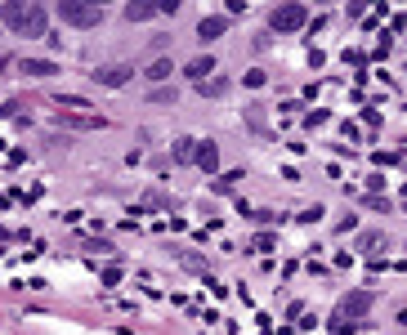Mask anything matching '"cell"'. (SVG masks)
Here are the masks:
<instances>
[{
    "label": "cell",
    "instance_id": "cell-1",
    "mask_svg": "<svg viewBox=\"0 0 407 335\" xmlns=\"http://www.w3.org/2000/svg\"><path fill=\"white\" fill-rule=\"evenodd\" d=\"M59 18H63L68 27H99L103 9L90 5V0H59Z\"/></svg>",
    "mask_w": 407,
    "mask_h": 335
},
{
    "label": "cell",
    "instance_id": "cell-2",
    "mask_svg": "<svg viewBox=\"0 0 407 335\" xmlns=\"http://www.w3.org/2000/svg\"><path fill=\"white\" fill-rule=\"evenodd\" d=\"M309 23V14H305V5H300V0H287V5H278L269 14V27L278 36H287V32H300V27Z\"/></svg>",
    "mask_w": 407,
    "mask_h": 335
},
{
    "label": "cell",
    "instance_id": "cell-3",
    "mask_svg": "<svg viewBox=\"0 0 407 335\" xmlns=\"http://www.w3.org/2000/svg\"><path fill=\"white\" fill-rule=\"evenodd\" d=\"M54 121L68 126V130H103V126H108L99 112H72V108H59V112H54Z\"/></svg>",
    "mask_w": 407,
    "mask_h": 335
},
{
    "label": "cell",
    "instance_id": "cell-4",
    "mask_svg": "<svg viewBox=\"0 0 407 335\" xmlns=\"http://www.w3.org/2000/svg\"><path fill=\"white\" fill-rule=\"evenodd\" d=\"M27 14H32V5H27V0H5V9H0V23L14 27V32H23V27H27Z\"/></svg>",
    "mask_w": 407,
    "mask_h": 335
},
{
    "label": "cell",
    "instance_id": "cell-5",
    "mask_svg": "<svg viewBox=\"0 0 407 335\" xmlns=\"http://www.w3.org/2000/svg\"><path fill=\"white\" fill-rule=\"evenodd\" d=\"M90 76H94L99 85H108V90H117V85H126L135 72H130L126 63H112V67H99V72H90Z\"/></svg>",
    "mask_w": 407,
    "mask_h": 335
},
{
    "label": "cell",
    "instance_id": "cell-6",
    "mask_svg": "<svg viewBox=\"0 0 407 335\" xmlns=\"http://www.w3.org/2000/svg\"><path fill=\"white\" fill-rule=\"evenodd\" d=\"M224 32H229V18H224V14H211V18H202V23H197V41H220V36Z\"/></svg>",
    "mask_w": 407,
    "mask_h": 335
},
{
    "label": "cell",
    "instance_id": "cell-7",
    "mask_svg": "<svg viewBox=\"0 0 407 335\" xmlns=\"http://www.w3.org/2000/svg\"><path fill=\"white\" fill-rule=\"evenodd\" d=\"M367 309H372V291H354V295L340 300V313H345V318H363Z\"/></svg>",
    "mask_w": 407,
    "mask_h": 335
},
{
    "label": "cell",
    "instance_id": "cell-8",
    "mask_svg": "<svg viewBox=\"0 0 407 335\" xmlns=\"http://www.w3.org/2000/svg\"><path fill=\"white\" fill-rule=\"evenodd\" d=\"M162 14V0H126V18L130 23H144V18Z\"/></svg>",
    "mask_w": 407,
    "mask_h": 335
},
{
    "label": "cell",
    "instance_id": "cell-9",
    "mask_svg": "<svg viewBox=\"0 0 407 335\" xmlns=\"http://www.w3.org/2000/svg\"><path fill=\"white\" fill-rule=\"evenodd\" d=\"M197 166L206 170V175H215V170H220V148H215V143H197Z\"/></svg>",
    "mask_w": 407,
    "mask_h": 335
},
{
    "label": "cell",
    "instance_id": "cell-10",
    "mask_svg": "<svg viewBox=\"0 0 407 335\" xmlns=\"http://www.w3.org/2000/svg\"><path fill=\"white\" fill-rule=\"evenodd\" d=\"M23 72H27V76H36V81H45V76L59 72V63H50V59H23Z\"/></svg>",
    "mask_w": 407,
    "mask_h": 335
},
{
    "label": "cell",
    "instance_id": "cell-11",
    "mask_svg": "<svg viewBox=\"0 0 407 335\" xmlns=\"http://www.w3.org/2000/svg\"><path fill=\"white\" fill-rule=\"evenodd\" d=\"M23 36H45V9H41V5H32V14H27V27H23Z\"/></svg>",
    "mask_w": 407,
    "mask_h": 335
},
{
    "label": "cell",
    "instance_id": "cell-12",
    "mask_svg": "<svg viewBox=\"0 0 407 335\" xmlns=\"http://www.w3.org/2000/svg\"><path fill=\"white\" fill-rule=\"evenodd\" d=\"M206 72H215V59H211V54H202V59L188 63V76H193V81H206Z\"/></svg>",
    "mask_w": 407,
    "mask_h": 335
},
{
    "label": "cell",
    "instance_id": "cell-13",
    "mask_svg": "<svg viewBox=\"0 0 407 335\" xmlns=\"http://www.w3.org/2000/svg\"><path fill=\"white\" fill-rule=\"evenodd\" d=\"M197 90L211 94V99H220V94L229 90V76H211V81H197Z\"/></svg>",
    "mask_w": 407,
    "mask_h": 335
},
{
    "label": "cell",
    "instance_id": "cell-14",
    "mask_svg": "<svg viewBox=\"0 0 407 335\" xmlns=\"http://www.w3.org/2000/svg\"><path fill=\"white\" fill-rule=\"evenodd\" d=\"M54 108H72V112H90V103H85V99H77V94H59V99H54Z\"/></svg>",
    "mask_w": 407,
    "mask_h": 335
},
{
    "label": "cell",
    "instance_id": "cell-15",
    "mask_svg": "<svg viewBox=\"0 0 407 335\" xmlns=\"http://www.w3.org/2000/svg\"><path fill=\"white\" fill-rule=\"evenodd\" d=\"M197 157V139H179L175 143V161H193Z\"/></svg>",
    "mask_w": 407,
    "mask_h": 335
},
{
    "label": "cell",
    "instance_id": "cell-16",
    "mask_svg": "<svg viewBox=\"0 0 407 335\" xmlns=\"http://www.w3.org/2000/svg\"><path fill=\"white\" fill-rule=\"evenodd\" d=\"M166 76H170V63L166 59H157L153 67H148V81H166Z\"/></svg>",
    "mask_w": 407,
    "mask_h": 335
},
{
    "label": "cell",
    "instance_id": "cell-17",
    "mask_svg": "<svg viewBox=\"0 0 407 335\" xmlns=\"http://www.w3.org/2000/svg\"><path fill=\"white\" fill-rule=\"evenodd\" d=\"M153 103H175V90H153Z\"/></svg>",
    "mask_w": 407,
    "mask_h": 335
},
{
    "label": "cell",
    "instance_id": "cell-18",
    "mask_svg": "<svg viewBox=\"0 0 407 335\" xmlns=\"http://www.w3.org/2000/svg\"><path fill=\"white\" fill-rule=\"evenodd\" d=\"M179 5H184V0H162V14H179Z\"/></svg>",
    "mask_w": 407,
    "mask_h": 335
},
{
    "label": "cell",
    "instance_id": "cell-19",
    "mask_svg": "<svg viewBox=\"0 0 407 335\" xmlns=\"http://www.w3.org/2000/svg\"><path fill=\"white\" fill-rule=\"evenodd\" d=\"M90 5H99V9H103V5H108V0H90Z\"/></svg>",
    "mask_w": 407,
    "mask_h": 335
}]
</instances>
